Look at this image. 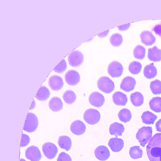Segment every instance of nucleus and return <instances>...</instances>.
Returning a JSON list of instances; mask_svg holds the SVG:
<instances>
[{"label": "nucleus", "instance_id": "obj_41", "mask_svg": "<svg viewBox=\"0 0 161 161\" xmlns=\"http://www.w3.org/2000/svg\"><path fill=\"white\" fill-rule=\"evenodd\" d=\"M109 30H108V31H104V32L101 33L98 35L97 36L100 38L105 37V36H106L107 35H108V33H109Z\"/></svg>", "mask_w": 161, "mask_h": 161}, {"label": "nucleus", "instance_id": "obj_35", "mask_svg": "<svg viewBox=\"0 0 161 161\" xmlns=\"http://www.w3.org/2000/svg\"><path fill=\"white\" fill-rule=\"evenodd\" d=\"M67 68V65L65 59H63L62 60L54 69L53 71L55 72L62 74L64 73L66 70Z\"/></svg>", "mask_w": 161, "mask_h": 161}, {"label": "nucleus", "instance_id": "obj_24", "mask_svg": "<svg viewBox=\"0 0 161 161\" xmlns=\"http://www.w3.org/2000/svg\"><path fill=\"white\" fill-rule=\"evenodd\" d=\"M130 99L132 104L136 107L141 106L144 102L143 94L138 92L132 93L130 96Z\"/></svg>", "mask_w": 161, "mask_h": 161}, {"label": "nucleus", "instance_id": "obj_5", "mask_svg": "<svg viewBox=\"0 0 161 161\" xmlns=\"http://www.w3.org/2000/svg\"><path fill=\"white\" fill-rule=\"evenodd\" d=\"M38 125L37 117L34 113L30 112L28 113L26 117L24 128V130L28 133H33L37 129Z\"/></svg>", "mask_w": 161, "mask_h": 161}, {"label": "nucleus", "instance_id": "obj_14", "mask_svg": "<svg viewBox=\"0 0 161 161\" xmlns=\"http://www.w3.org/2000/svg\"><path fill=\"white\" fill-rule=\"evenodd\" d=\"M70 130L73 134L77 136L82 135L86 130V126L82 121L75 120L71 123Z\"/></svg>", "mask_w": 161, "mask_h": 161}, {"label": "nucleus", "instance_id": "obj_28", "mask_svg": "<svg viewBox=\"0 0 161 161\" xmlns=\"http://www.w3.org/2000/svg\"><path fill=\"white\" fill-rule=\"evenodd\" d=\"M118 117L121 121L124 123H127L129 122L131 119V113L129 109L124 108L119 111L118 113Z\"/></svg>", "mask_w": 161, "mask_h": 161}, {"label": "nucleus", "instance_id": "obj_30", "mask_svg": "<svg viewBox=\"0 0 161 161\" xmlns=\"http://www.w3.org/2000/svg\"><path fill=\"white\" fill-rule=\"evenodd\" d=\"M143 152L139 146H134L131 147L129 150V154L131 158L136 159L142 158Z\"/></svg>", "mask_w": 161, "mask_h": 161}, {"label": "nucleus", "instance_id": "obj_1", "mask_svg": "<svg viewBox=\"0 0 161 161\" xmlns=\"http://www.w3.org/2000/svg\"><path fill=\"white\" fill-rule=\"evenodd\" d=\"M147 156L150 161H161V133L155 134L148 142Z\"/></svg>", "mask_w": 161, "mask_h": 161}, {"label": "nucleus", "instance_id": "obj_16", "mask_svg": "<svg viewBox=\"0 0 161 161\" xmlns=\"http://www.w3.org/2000/svg\"><path fill=\"white\" fill-rule=\"evenodd\" d=\"M108 145L113 152H118L121 151L124 146V142L120 138H113L109 140Z\"/></svg>", "mask_w": 161, "mask_h": 161}, {"label": "nucleus", "instance_id": "obj_21", "mask_svg": "<svg viewBox=\"0 0 161 161\" xmlns=\"http://www.w3.org/2000/svg\"><path fill=\"white\" fill-rule=\"evenodd\" d=\"M48 106L52 111L58 112L62 109L63 103L61 99L58 97H54L49 101Z\"/></svg>", "mask_w": 161, "mask_h": 161}, {"label": "nucleus", "instance_id": "obj_31", "mask_svg": "<svg viewBox=\"0 0 161 161\" xmlns=\"http://www.w3.org/2000/svg\"><path fill=\"white\" fill-rule=\"evenodd\" d=\"M146 55V50L144 47L138 45L136 46L133 50V55L135 58L138 60L144 59Z\"/></svg>", "mask_w": 161, "mask_h": 161}, {"label": "nucleus", "instance_id": "obj_17", "mask_svg": "<svg viewBox=\"0 0 161 161\" xmlns=\"http://www.w3.org/2000/svg\"><path fill=\"white\" fill-rule=\"evenodd\" d=\"M140 37L142 43L147 46H152L156 41V38L152 32L147 30L143 31L141 33Z\"/></svg>", "mask_w": 161, "mask_h": 161}, {"label": "nucleus", "instance_id": "obj_8", "mask_svg": "<svg viewBox=\"0 0 161 161\" xmlns=\"http://www.w3.org/2000/svg\"><path fill=\"white\" fill-rule=\"evenodd\" d=\"M123 68L122 64L114 60L108 65V74L113 78H118L123 74Z\"/></svg>", "mask_w": 161, "mask_h": 161}, {"label": "nucleus", "instance_id": "obj_26", "mask_svg": "<svg viewBox=\"0 0 161 161\" xmlns=\"http://www.w3.org/2000/svg\"><path fill=\"white\" fill-rule=\"evenodd\" d=\"M149 105L150 109L153 112L161 113V97H153L149 101Z\"/></svg>", "mask_w": 161, "mask_h": 161}, {"label": "nucleus", "instance_id": "obj_33", "mask_svg": "<svg viewBox=\"0 0 161 161\" xmlns=\"http://www.w3.org/2000/svg\"><path fill=\"white\" fill-rule=\"evenodd\" d=\"M109 41H110L111 44L113 46L118 47L120 46L123 43V36L120 34L118 33L113 34L110 36Z\"/></svg>", "mask_w": 161, "mask_h": 161}, {"label": "nucleus", "instance_id": "obj_9", "mask_svg": "<svg viewBox=\"0 0 161 161\" xmlns=\"http://www.w3.org/2000/svg\"><path fill=\"white\" fill-rule=\"evenodd\" d=\"M26 158L30 161H40L42 158L41 152L37 147L30 146L25 151Z\"/></svg>", "mask_w": 161, "mask_h": 161}, {"label": "nucleus", "instance_id": "obj_12", "mask_svg": "<svg viewBox=\"0 0 161 161\" xmlns=\"http://www.w3.org/2000/svg\"><path fill=\"white\" fill-rule=\"evenodd\" d=\"M48 84L53 90L58 91L62 89L64 86V83L61 77L54 75L49 78Z\"/></svg>", "mask_w": 161, "mask_h": 161}, {"label": "nucleus", "instance_id": "obj_23", "mask_svg": "<svg viewBox=\"0 0 161 161\" xmlns=\"http://www.w3.org/2000/svg\"><path fill=\"white\" fill-rule=\"evenodd\" d=\"M157 69L153 65V63L146 65L143 70V74L147 79H151L155 77L157 75Z\"/></svg>", "mask_w": 161, "mask_h": 161}, {"label": "nucleus", "instance_id": "obj_34", "mask_svg": "<svg viewBox=\"0 0 161 161\" xmlns=\"http://www.w3.org/2000/svg\"><path fill=\"white\" fill-rule=\"evenodd\" d=\"M151 91L154 95L161 94V81L158 79L153 80L150 85Z\"/></svg>", "mask_w": 161, "mask_h": 161}, {"label": "nucleus", "instance_id": "obj_27", "mask_svg": "<svg viewBox=\"0 0 161 161\" xmlns=\"http://www.w3.org/2000/svg\"><path fill=\"white\" fill-rule=\"evenodd\" d=\"M50 92L48 88L45 86H42L36 94V98L40 101L47 100L50 96Z\"/></svg>", "mask_w": 161, "mask_h": 161}, {"label": "nucleus", "instance_id": "obj_13", "mask_svg": "<svg viewBox=\"0 0 161 161\" xmlns=\"http://www.w3.org/2000/svg\"><path fill=\"white\" fill-rule=\"evenodd\" d=\"M94 153L97 158L101 161L107 160L110 155L109 149L104 145L99 146L97 147L94 150Z\"/></svg>", "mask_w": 161, "mask_h": 161}, {"label": "nucleus", "instance_id": "obj_20", "mask_svg": "<svg viewBox=\"0 0 161 161\" xmlns=\"http://www.w3.org/2000/svg\"><path fill=\"white\" fill-rule=\"evenodd\" d=\"M148 58L151 61L158 62L161 61V49L157 46L148 49Z\"/></svg>", "mask_w": 161, "mask_h": 161}, {"label": "nucleus", "instance_id": "obj_37", "mask_svg": "<svg viewBox=\"0 0 161 161\" xmlns=\"http://www.w3.org/2000/svg\"><path fill=\"white\" fill-rule=\"evenodd\" d=\"M30 142V137L27 135L23 134L21 137V147H25L28 145Z\"/></svg>", "mask_w": 161, "mask_h": 161}, {"label": "nucleus", "instance_id": "obj_42", "mask_svg": "<svg viewBox=\"0 0 161 161\" xmlns=\"http://www.w3.org/2000/svg\"><path fill=\"white\" fill-rule=\"evenodd\" d=\"M35 106H36V104H35V100H34L33 101L32 104H31V106L30 107V110H31V109H35Z\"/></svg>", "mask_w": 161, "mask_h": 161}, {"label": "nucleus", "instance_id": "obj_7", "mask_svg": "<svg viewBox=\"0 0 161 161\" xmlns=\"http://www.w3.org/2000/svg\"><path fill=\"white\" fill-rule=\"evenodd\" d=\"M68 60L69 64L71 66L78 67L82 64L84 61V55L79 50H74L69 54Z\"/></svg>", "mask_w": 161, "mask_h": 161}, {"label": "nucleus", "instance_id": "obj_19", "mask_svg": "<svg viewBox=\"0 0 161 161\" xmlns=\"http://www.w3.org/2000/svg\"><path fill=\"white\" fill-rule=\"evenodd\" d=\"M124 131V125L117 122H114L109 126V133L111 135L115 136L117 138L119 136H122Z\"/></svg>", "mask_w": 161, "mask_h": 161}, {"label": "nucleus", "instance_id": "obj_32", "mask_svg": "<svg viewBox=\"0 0 161 161\" xmlns=\"http://www.w3.org/2000/svg\"><path fill=\"white\" fill-rule=\"evenodd\" d=\"M142 69V65L139 62L134 61L130 64L128 70L133 75H137L140 72Z\"/></svg>", "mask_w": 161, "mask_h": 161}, {"label": "nucleus", "instance_id": "obj_2", "mask_svg": "<svg viewBox=\"0 0 161 161\" xmlns=\"http://www.w3.org/2000/svg\"><path fill=\"white\" fill-rule=\"evenodd\" d=\"M152 127L143 126L139 128L136 134V138L142 147H144L152 137Z\"/></svg>", "mask_w": 161, "mask_h": 161}, {"label": "nucleus", "instance_id": "obj_43", "mask_svg": "<svg viewBox=\"0 0 161 161\" xmlns=\"http://www.w3.org/2000/svg\"><path fill=\"white\" fill-rule=\"evenodd\" d=\"M19 161H26L25 160V159H24V158H20Z\"/></svg>", "mask_w": 161, "mask_h": 161}, {"label": "nucleus", "instance_id": "obj_3", "mask_svg": "<svg viewBox=\"0 0 161 161\" xmlns=\"http://www.w3.org/2000/svg\"><path fill=\"white\" fill-rule=\"evenodd\" d=\"M98 89L106 94H110L114 89V84L113 80L107 76L99 78L97 81Z\"/></svg>", "mask_w": 161, "mask_h": 161}, {"label": "nucleus", "instance_id": "obj_11", "mask_svg": "<svg viewBox=\"0 0 161 161\" xmlns=\"http://www.w3.org/2000/svg\"><path fill=\"white\" fill-rule=\"evenodd\" d=\"M65 80L67 84L74 86L77 85L80 81V75L76 70H68L65 74Z\"/></svg>", "mask_w": 161, "mask_h": 161}, {"label": "nucleus", "instance_id": "obj_25", "mask_svg": "<svg viewBox=\"0 0 161 161\" xmlns=\"http://www.w3.org/2000/svg\"><path fill=\"white\" fill-rule=\"evenodd\" d=\"M141 118L142 122L144 124L151 125L154 123L157 119V116L149 111H147L142 114Z\"/></svg>", "mask_w": 161, "mask_h": 161}, {"label": "nucleus", "instance_id": "obj_39", "mask_svg": "<svg viewBox=\"0 0 161 161\" xmlns=\"http://www.w3.org/2000/svg\"><path fill=\"white\" fill-rule=\"evenodd\" d=\"M153 31L156 33V35H158L161 36V25H156L154 28Z\"/></svg>", "mask_w": 161, "mask_h": 161}, {"label": "nucleus", "instance_id": "obj_6", "mask_svg": "<svg viewBox=\"0 0 161 161\" xmlns=\"http://www.w3.org/2000/svg\"><path fill=\"white\" fill-rule=\"evenodd\" d=\"M42 151L45 157L49 159H53L58 153L56 145L50 142H46L42 145Z\"/></svg>", "mask_w": 161, "mask_h": 161}, {"label": "nucleus", "instance_id": "obj_29", "mask_svg": "<svg viewBox=\"0 0 161 161\" xmlns=\"http://www.w3.org/2000/svg\"><path fill=\"white\" fill-rule=\"evenodd\" d=\"M63 99L66 104H71L75 101L76 99V95L73 91L67 90L63 94Z\"/></svg>", "mask_w": 161, "mask_h": 161}, {"label": "nucleus", "instance_id": "obj_22", "mask_svg": "<svg viewBox=\"0 0 161 161\" xmlns=\"http://www.w3.org/2000/svg\"><path fill=\"white\" fill-rule=\"evenodd\" d=\"M59 147L62 149L69 152L71 148L72 141L70 137L66 136H61L59 137L58 142Z\"/></svg>", "mask_w": 161, "mask_h": 161}, {"label": "nucleus", "instance_id": "obj_36", "mask_svg": "<svg viewBox=\"0 0 161 161\" xmlns=\"http://www.w3.org/2000/svg\"><path fill=\"white\" fill-rule=\"evenodd\" d=\"M57 161H72L70 156L65 152H62L59 154Z\"/></svg>", "mask_w": 161, "mask_h": 161}, {"label": "nucleus", "instance_id": "obj_40", "mask_svg": "<svg viewBox=\"0 0 161 161\" xmlns=\"http://www.w3.org/2000/svg\"><path fill=\"white\" fill-rule=\"evenodd\" d=\"M155 128L157 131L161 132V119H159L156 123L155 124Z\"/></svg>", "mask_w": 161, "mask_h": 161}, {"label": "nucleus", "instance_id": "obj_18", "mask_svg": "<svg viewBox=\"0 0 161 161\" xmlns=\"http://www.w3.org/2000/svg\"><path fill=\"white\" fill-rule=\"evenodd\" d=\"M113 103L116 105L124 106L128 103V97L126 94L121 92H117L113 95Z\"/></svg>", "mask_w": 161, "mask_h": 161}, {"label": "nucleus", "instance_id": "obj_15", "mask_svg": "<svg viewBox=\"0 0 161 161\" xmlns=\"http://www.w3.org/2000/svg\"><path fill=\"white\" fill-rule=\"evenodd\" d=\"M136 84V81L134 78L131 76H127L122 80L120 88L125 92H129L134 89Z\"/></svg>", "mask_w": 161, "mask_h": 161}, {"label": "nucleus", "instance_id": "obj_4", "mask_svg": "<svg viewBox=\"0 0 161 161\" xmlns=\"http://www.w3.org/2000/svg\"><path fill=\"white\" fill-rule=\"evenodd\" d=\"M84 120L88 124L94 125L100 121L101 115L97 110L93 108L86 109L83 114Z\"/></svg>", "mask_w": 161, "mask_h": 161}, {"label": "nucleus", "instance_id": "obj_38", "mask_svg": "<svg viewBox=\"0 0 161 161\" xmlns=\"http://www.w3.org/2000/svg\"><path fill=\"white\" fill-rule=\"evenodd\" d=\"M130 23L125 24V25H120L118 26V28L119 31H124L128 30L130 26Z\"/></svg>", "mask_w": 161, "mask_h": 161}, {"label": "nucleus", "instance_id": "obj_10", "mask_svg": "<svg viewBox=\"0 0 161 161\" xmlns=\"http://www.w3.org/2000/svg\"><path fill=\"white\" fill-rule=\"evenodd\" d=\"M89 101L93 106L99 108L103 106L105 102L104 96L97 92H94L89 95Z\"/></svg>", "mask_w": 161, "mask_h": 161}]
</instances>
